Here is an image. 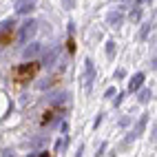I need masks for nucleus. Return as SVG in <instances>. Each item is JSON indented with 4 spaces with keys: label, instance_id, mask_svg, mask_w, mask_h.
Here are the masks:
<instances>
[{
    "label": "nucleus",
    "instance_id": "nucleus-5",
    "mask_svg": "<svg viewBox=\"0 0 157 157\" xmlns=\"http://www.w3.org/2000/svg\"><path fill=\"white\" fill-rule=\"evenodd\" d=\"M40 157H51V155H49V153H42V155H40Z\"/></svg>",
    "mask_w": 157,
    "mask_h": 157
},
{
    "label": "nucleus",
    "instance_id": "nucleus-3",
    "mask_svg": "<svg viewBox=\"0 0 157 157\" xmlns=\"http://www.w3.org/2000/svg\"><path fill=\"white\" fill-rule=\"evenodd\" d=\"M62 111V106H49L44 113H42V117H40V126H44V124H49L51 120L56 117V115Z\"/></svg>",
    "mask_w": 157,
    "mask_h": 157
},
{
    "label": "nucleus",
    "instance_id": "nucleus-2",
    "mask_svg": "<svg viewBox=\"0 0 157 157\" xmlns=\"http://www.w3.org/2000/svg\"><path fill=\"white\" fill-rule=\"evenodd\" d=\"M16 40V27L11 25V27H7L2 33H0V47H9Z\"/></svg>",
    "mask_w": 157,
    "mask_h": 157
},
{
    "label": "nucleus",
    "instance_id": "nucleus-1",
    "mask_svg": "<svg viewBox=\"0 0 157 157\" xmlns=\"http://www.w3.org/2000/svg\"><path fill=\"white\" fill-rule=\"evenodd\" d=\"M42 64H40V60H33V62H25V64H18L11 69V80L13 84L22 86V84H29L31 80H36V75L40 73Z\"/></svg>",
    "mask_w": 157,
    "mask_h": 157
},
{
    "label": "nucleus",
    "instance_id": "nucleus-4",
    "mask_svg": "<svg viewBox=\"0 0 157 157\" xmlns=\"http://www.w3.org/2000/svg\"><path fill=\"white\" fill-rule=\"evenodd\" d=\"M67 49H69L71 56L75 53V40H73V36H69V40H67Z\"/></svg>",
    "mask_w": 157,
    "mask_h": 157
}]
</instances>
